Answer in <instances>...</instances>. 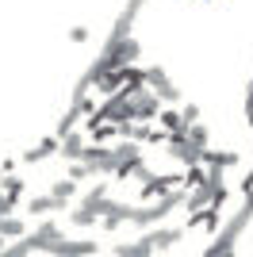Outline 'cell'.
Instances as JSON below:
<instances>
[{
  "label": "cell",
  "instance_id": "cell-2",
  "mask_svg": "<svg viewBox=\"0 0 253 257\" xmlns=\"http://www.w3.org/2000/svg\"><path fill=\"white\" fill-rule=\"evenodd\" d=\"M73 192H77L73 181H65V184H58V188H54V196H58V200H62V196H73Z\"/></svg>",
  "mask_w": 253,
  "mask_h": 257
},
{
  "label": "cell",
  "instance_id": "cell-3",
  "mask_svg": "<svg viewBox=\"0 0 253 257\" xmlns=\"http://www.w3.org/2000/svg\"><path fill=\"white\" fill-rule=\"evenodd\" d=\"M249 115H253V85H249Z\"/></svg>",
  "mask_w": 253,
  "mask_h": 257
},
{
  "label": "cell",
  "instance_id": "cell-1",
  "mask_svg": "<svg viewBox=\"0 0 253 257\" xmlns=\"http://www.w3.org/2000/svg\"><path fill=\"white\" fill-rule=\"evenodd\" d=\"M0 234H23L20 219H0Z\"/></svg>",
  "mask_w": 253,
  "mask_h": 257
}]
</instances>
